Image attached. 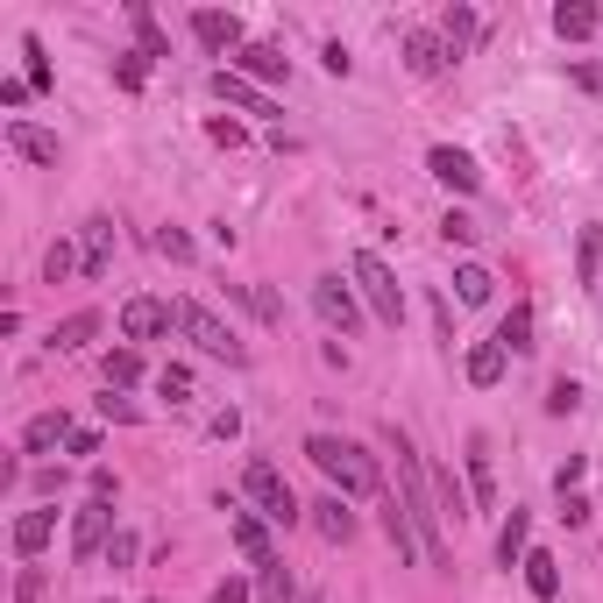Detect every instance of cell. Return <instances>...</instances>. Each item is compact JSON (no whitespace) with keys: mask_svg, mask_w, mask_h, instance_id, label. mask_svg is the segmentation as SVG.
Returning <instances> with one entry per match:
<instances>
[{"mask_svg":"<svg viewBox=\"0 0 603 603\" xmlns=\"http://www.w3.org/2000/svg\"><path fill=\"white\" fill-rule=\"evenodd\" d=\"M71 412H36L29 426H22V455H50V447H71Z\"/></svg>","mask_w":603,"mask_h":603,"instance_id":"13","label":"cell"},{"mask_svg":"<svg viewBox=\"0 0 603 603\" xmlns=\"http://www.w3.org/2000/svg\"><path fill=\"white\" fill-rule=\"evenodd\" d=\"M469 497L497 504V462H490V440L483 433H469Z\"/></svg>","mask_w":603,"mask_h":603,"instance_id":"17","label":"cell"},{"mask_svg":"<svg viewBox=\"0 0 603 603\" xmlns=\"http://www.w3.org/2000/svg\"><path fill=\"white\" fill-rule=\"evenodd\" d=\"M220 511H228V525H235V547H242V561H249V568H270V561H277V547H270V525H263L256 511H235L228 497H220Z\"/></svg>","mask_w":603,"mask_h":603,"instance_id":"10","label":"cell"},{"mask_svg":"<svg viewBox=\"0 0 603 603\" xmlns=\"http://www.w3.org/2000/svg\"><path fill=\"white\" fill-rule=\"evenodd\" d=\"M518 568H525V589H533L540 603H554V596H561V561H554L547 547H533V554H525Z\"/></svg>","mask_w":603,"mask_h":603,"instance_id":"21","label":"cell"},{"mask_svg":"<svg viewBox=\"0 0 603 603\" xmlns=\"http://www.w3.org/2000/svg\"><path fill=\"white\" fill-rule=\"evenodd\" d=\"M213 100H220V107H242V114H270V100L242 79V71H228V64L213 71Z\"/></svg>","mask_w":603,"mask_h":603,"instance_id":"15","label":"cell"},{"mask_svg":"<svg viewBox=\"0 0 603 603\" xmlns=\"http://www.w3.org/2000/svg\"><path fill=\"white\" fill-rule=\"evenodd\" d=\"M107 540H114V504H107V497H86L79 518H71V561L107 554Z\"/></svg>","mask_w":603,"mask_h":603,"instance_id":"7","label":"cell"},{"mask_svg":"<svg viewBox=\"0 0 603 603\" xmlns=\"http://www.w3.org/2000/svg\"><path fill=\"white\" fill-rule=\"evenodd\" d=\"M320 64H327V71H334V79H348V71H355V57H348V50H341V43H327V50H320Z\"/></svg>","mask_w":603,"mask_h":603,"instance_id":"46","label":"cell"},{"mask_svg":"<svg viewBox=\"0 0 603 603\" xmlns=\"http://www.w3.org/2000/svg\"><path fill=\"white\" fill-rule=\"evenodd\" d=\"M306 462H313L341 497H376V490H384V469H376L355 440H341V433H313V440H306Z\"/></svg>","mask_w":603,"mask_h":603,"instance_id":"2","label":"cell"},{"mask_svg":"<svg viewBox=\"0 0 603 603\" xmlns=\"http://www.w3.org/2000/svg\"><path fill=\"white\" fill-rule=\"evenodd\" d=\"M575 405H582V384H575V376H561V384L547 391V412H554V419H568Z\"/></svg>","mask_w":603,"mask_h":603,"instance_id":"38","label":"cell"},{"mask_svg":"<svg viewBox=\"0 0 603 603\" xmlns=\"http://www.w3.org/2000/svg\"><path fill=\"white\" fill-rule=\"evenodd\" d=\"M29 100V79H0V107H22Z\"/></svg>","mask_w":603,"mask_h":603,"instance_id":"48","label":"cell"},{"mask_svg":"<svg viewBox=\"0 0 603 603\" xmlns=\"http://www.w3.org/2000/svg\"><path fill=\"white\" fill-rule=\"evenodd\" d=\"M596 29H603V15L589 8V0H561V8H554V36L561 43H589Z\"/></svg>","mask_w":603,"mask_h":603,"instance_id":"16","label":"cell"},{"mask_svg":"<svg viewBox=\"0 0 603 603\" xmlns=\"http://www.w3.org/2000/svg\"><path fill=\"white\" fill-rule=\"evenodd\" d=\"M50 533H57V511H22V518H15V554L36 561V554L50 547Z\"/></svg>","mask_w":603,"mask_h":603,"instance_id":"19","label":"cell"},{"mask_svg":"<svg viewBox=\"0 0 603 603\" xmlns=\"http://www.w3.org/2000/svg\"><path fill=\"white\" fill-rule=\"evenodd\" d=\"M71 270H86V256H71V242H50V256H43V277H50V284H64Z\"/></svg>","mask_w":603,"mask_h":603,"instance_id":"35","label":"cell"},{"mask_svg":"<svg viewBox=\"0 0 603 603\" xmlns=\"http://www.w3.org/2000/svg\"><path fill=\"white\" fill-rule=\"evenodd\" d=\"M93 334H100V313H71V320L50 327V348H57V355H79Z\"/></svg>","mask_w":603,"mask_h":603,"instance_id":"25","label":"cell"},{"mask_svg":"<svg viewBox=\"0 0 603 603\" xmlns=\"http://www.w3.org/2000/svg\"><path fill=\"white\" fill-rule=\"evenodd\" d=\"M157 256H171V263H192V235H185V228H157Z\"/></svg>","mask_w":603,"mask_h":603,"instance_id":"39","label":"cell"},{"mask_svg":"<svg viewBox=\"0 0 603 603\" xmlns=\"http://www.w3.org/2000/svg\"><path fill=\"white\" fill-rule=\"evenodd\" d=\"M575 483H582V455H568V462H561V469H554V490H561V497H568V490H575Z\"/></svg>","mask_w":603,"mask_h":603,"instance_id":"47","label":"cell"},{"mask_svg":"<svg viewBox=\"0 0 603 603\" xmlns=\"http://www.w3.org/2000/svg\"><path fill=\"white\" fill-rule=\"evenodd\" d=\"M306 603H320V596H306Z\"/></svg>","mask_w":603,"mask_h":603,"instance_id":"53","label":"cell"},{"mask_svg":"<svg viewBox=\"0 0 603 603\" xmlns=\"http://www.w3.org/2000/svg\"><path fill=\"white\" fill-rule=\"evenodd\" d=\"M135 554H142V540H135V533H114V540H107V568H114V575H121V568H135Z\"/></svg>","mask_w":603,"mask_h":603,"instance_id":"40","label":"cell"},{"mask_svg":"<svg viewBox=\"0 0 603 603\" xmlns=\"http://www.w3.org/2000/svg\"><path fill=\"white\" fill-rule=\"evenodd\" d=\"M313 313H320V320H327V327L348 341V334L362 327V298H355V284H341V277L327 270V277L313 284Z\"/></svg>","mask_w":603,"mask_h":603,"instance_id":"6","label":"cell"},{"mask_svg":"<svg viewBox=\"0 0 603 603\" xmlns=\"http://www.w3.org/2000/svg\"><path fill=\"white\" fill-rule=\"evenodd\" d=\"M405 57H412V71H419V79H433V71H447V64H455V50H447L440 36H426V29H412V36H405Z\"/></svg>","mask_w":603,"mask_h":603,"instance_id":"22","label":"cell"},{"mask_svg":"<svg viewBox=\"0 0 603 603\" xmlns=\"http://www.w3.org/2000/svg\"><path fill=\"white\" fill-rule=\"evenodd\" d=\"M22 57H29V93H50V64H43V43L22 36Z\"/></svg>","mask_w":603,"mask_h":603,"instance_id":"37","label":"cell"},{"mask_svg":"<svg viewBox=\"0 0 603 603\" xmlns=\"http://www.w3.org/2000/svg\"><path fill=\"white\" fill-rule=\"evenodd\" d=\"M206 603H249V582H242V575H228V582H220Z\"/></svg>","mask_w":603,"mask_h":603,"instance_id":"45","label":"cell"},{"mask_svg":"<svg viewBox=\"0 0 603 603\" xmlns=\"http://www.w3.org/2000/svg\"><path fill=\"white\" fill-rule=\"evenodd\" d=\"M100 376H107V391H128L135 376H142V355H135V348H107V362H100Z\"/></svg>","mask_w":603,"mask_h":603,"instance_id":"31","label":"cell"},{"mask_svg":"<svg viewBox=\"0 0 603 603\" xmlns=\"http://www.w3.org/2000/svg\"><path fill=\"white\" fill-rule=\"evenodd\" d=\"M249 306H256V320H263V327H284V298H277L270 284H249Z\"/></svg>","mask_w":603,"mask_h":603,"instance_id":"36","label":"cell"},{"mask_svg":"<svg viewBox=\"0 0 603 603\" xmlns=\"http://www.w3.org/2000/svg\"><path fill=\"white\" fill-rule=\"evenodd\" d=\"M157 334H178L171 306H164V298H128V306H121V341L135 348V341H157Z\"/></svg>","mask_w":603,"mask_h":603,"instance_id":"9","label":"cell"},{"mask_svg":"<svg viewBox=\"0 0 603 603\" xmlns=\"http://www.w3.org/2000/svg\"><path fill=\"white\" fill-rule=\"evenodd\" d=\"M384 447L398 455V504H405L412 533H419V554H426L433 568H447V518H440V497H433V469L419 462V447H412L398 426H384Z\"/></svg>","mask_w":603,"mask_h":603,"instance_id":"1","label":"cell"},{"mask_svg":"<svg viewBox=\"0 0 603 603\" xmlns=\"http://www.w3.org/2000/svg\"><path fill=\"white\" fill-rule=\"evenodd\" d=\"M157 391H164L171 405H185V398H192V369H185V362H164V369H157Z\"/></svg>","mask_w":603,"mask_h":603,"instance_id":"34","label":"cell"},{"mask_svg":"<svg viewBox=\"0 0 603 603\" xmlns=\"http://www.w3.org/2000/svg\"><path fill=\"white\" fill-rule=\"evenodd\" d=\"M171 320H178V334L199 348V355H213V362H228V369H242L249 362V348L228 334V320H213L206 306H192V298H171Z\"/></svg>","mask_w":603,"mask_h":603,"instance_id":"3","label":"cell"},{"mask_svg":"<svg viewBox=\"0 0 603 603\" xmlns=\"http://www.w3.org/2000/svg\"><path fill=\"white\" fill-rule=\"evenodd\" d=\"M504 369H511V355H504L497 341H476V348H469V384H476V391L504 384Z\"/></svg>","mask_w":603,"mask_h":603,"instance_id":"23","label":"cell"},{"mask_svg":"<svg viewBox=\"0 0 603 603\" xmlns=\"http://www.w3.org/2000/svg\"><path fill=\"white\" fill-rule=\"evenodd\" d=\"M469 36H476V15H469V8H447V15H440V43L455 50V57H462V43H469Z\"/></svg>","mask_w":603,"mask_h":603,"instance_id":"33","label":"cell"},{"mask_svg":"<svg viewBox=\"0 0 603 603\" xmlns=\"http://www.w3.org/2000/svg\"><path fill=\"white\" fill-rule=\"evenodd\" d=\"M8 149H15L22 164H57V135L36 128V121H8Z\"/></svg>","mask_w":603,"mask_h":603,"instance_id":"14","label":"cell"},{"mask_svg":"<svg viewBox=\"0 0 603 603\" xmlns=\"http://www.w3.org/2000/svg\"><path fill=\"white\" fill-rule=\"evenodd\" d=\"M107 256H114V220L93 213L86 220V277H107Z\"/></svg>","mask_w":603,"mask_h":603,"instance_id":"26","label":"cell"},{"mask_svg":"<svg viewBox=\"0 0 603 603\" xmlns=\"http://www.w3.org/2000/svg\"><path fill=\"white\" fill-rule=\"evenodd\" d=\"M256 603H306V596H298L284 561H270V568H256Z\"/></svg>","mask_w":603,"mask_h":603,"instance_id":"27","label":"cell"},{"mask_svg":"<svg viewBox=\"0 0 603 603\" xmlns=\"http://www.w3.org/2000/svg\"><path fill=\"white\" fill-rule=\"evenodd\" d=\"M313 525H320L327 547H348V540H355V511H348L341 497H320V504H313Z\"/></svg>","mask_w":603,"mask_h":603,"instance_id":"20","label":"cell"},{"mask_svg":"<svg viewBox=\"0 0 603 603\" xmlns=\"http://www.w3.org/2000/svg\"><path fill=\"white\" fill-rule=\"evenodd\" d=\"M86 483H93V497H107V504H114V490H121V483H114V469H93Z\"/></svg>","mask_w":603,"mask_h":603,"instance_id":"52","label":"cell"},{"mask_svg":"<svg viewBox=\"0 0 603 603\" xmlns=\"http://www.w3.org/2000/svg\"><path fill=\"white\" fill-rule=\"evenodd\" d=\"M596 270H603V228L589 220L582 242H575V284H596Z\"/></svg>","mask_w":603,"mask_h":603,"instance_id":"30","label":"cell"},{"mask_svg":"<svg viewBox=\"0 0 603 603\" xmlns=\"http://www.w3.org/2000/svg\"><path fill=\"white\" fill-rule=\"evenodd\" d=\"M206 135H213V142H220V149H235V142H242V121H213V128H206Z\"/></svg>","mask_w":603,"mask_h":603,"instance_id":"49","label":"cell"},{"mask_svg":"<svg viewBox=\"0 0 603 603\" xmlns=\"http://www.w3.org/2000/svg\"><path fill=\"white\" fill-rule=\"evenodd\" d=\"M114 79H121V93H142V79H149V57L135 50V57H121L114 64Z\"/></svg>","mask_w":603,"mask_h":603,"instance_id":"41","label":"cell"},{"mask_svg":"<svg viewBox=\"0 0 603 603\" xmlns=\"http://www.w3.org/2000/svg\"><path fill=\"white\" fill-rule=\"evenodd\" d=\"M348 277H355V291H362V306L384 320V327H398L405 320V291H398V277H391V263L376 256V249H362L355 263H348Z\"/></svg>","mask_w":603,"mask_h":603,"instance_id":"4","label":"cell"},{"mask_svg":"<svg viewBox=\"0 0 603 603\" xmlns=\"http://www.w3.org/2000/svg\"><path fill=\"white\" fill-rule=\"evenodd\" d=\"M433 497H440V518H447V525H462V518H469V497H462L455 469H433Z\"/></svg>","mask_w":603,"mask_h":603,"instance_id":"29","label":"cell"},{"mask_svg":"<svg viewBox=\"0 0 603 603\" xmlns=\"http://www.w3.org/2000/svg\"><path fill=\"white\" fill-rule=\"evenodd\" d=\"M192 36H199V50H213V57H235L249 36H242V15H220V8H199L192 15Z\"/></svg>","mask_w":603,"mask_h":603,"instance_id":"11","label":"cell"},{"mask_svg":"<svg viewBox=\"0 0 603 603\" xmlns=\"http://www.w3.org/2000/svg\"><path fill=\"white\" fill-rule=\"evenodd\" d=\"M100 412H107V419H121V426H128V419H135V405H128V398H114V391H107V398H100Z\"/></svg>","mask_w":603,"mask_h":603,"instance_id":"51","label":"cell"},{"mask_svg":"<svg viewBox=\"0 0 603 603\" xmlns=\"http://www.w3.org/2000/svg\"><path fill=\"white\" fill-rule=\"evenodd\" d=\"M242 497H249L256 518H270V525H298V518H306V511H298V497H291V483H284V469L263 462V455L242 469Z\"/></svg>","mask_w":603,"mask_h":603,"instance_id":"5","label":"cell"},{"mask_svg":"<svg viewBox=\"0 0 603 603\" xmlns=\"http://www.w3.org/2000/svg\"><path fill=\"white\" fill-rule=\"evenodd\" d=\"M426 171H433V178H440L447 192H462V199H469V192L483 185L476 157H469V149H455V142H433V149H426Z\"/></svg>","mask_w":603,"mask_h":603,"instance_id":"8","label":"cell"},{"mask_svg":"<svg viewBox=\"0 0 603 603\" xmlns=\"http://www.w3.org/2000/svg\"><path fill=\"white\" fill-rule=\"evenodd\" d=\"M589 518H596V504H589L582 490H568V497H561V525H589Z\"/></svg>","mask_w":603,"mask_h":603,"instance_id":"43","label":"cell"},{"mask_svg":"<svg viewBox=\"0 0 603 603\" xmlns=\"http://www.w3.org/2000/svg\"><path fill=\"white\" fill-rule=\"evenodd\" d=\"M36 596H43V568H22L15 575V603H36Z\"/></svg>","mask_w":603,"mask_h":603,"instance_id":"44","label":"cell"},{"mask_svg":"<svg viewBox=\"0 0 603 603\" xmlns=\"http://www.w3.org/2000/svg\"><path fill=\"white\" fill-rule=\"evenodd\" d=\"M242 433V412H213V440H235Z\"/></svg>","mask_w":603,"mask_h":603,"instance_id":"50","label":"cell"},{"mask_svg":"<svg viewBox=\"0 0 603 603\" xmlns=\"http://www.w3.org/2000/svg\"><path fill=\"white\" fill-rule=\"evenodd\" d=\"M440 235H447V242H455V249H469V242H476L483 228H476V220H469V213H447V220H440Z\"/></svg>","mask_w":603,"mask_h":603,"instance_id":"42","label":"cell"},{"mask_svg":"<svg viewBox=\"0 0 603 603\" xmlns=\"http://www.w3.org/2000/svg\"><path fill=\"white\" fill-rule=\"evenodd\" d=\"M228 71H242V79H263V86H277V79H291V64H284V50H277V43H242Z\"/></svg>","mask_w":603,"mask_h":603,"instance_id":"12","label":"cell"},{"mask_svg":"<svg viewBox=\"0 0 603 603\" xmlns=\"http://www.w3.org/2000/svg\"><path fill=\"white\" fill-rule=\"evenodd\" d=\"M497 348H504V355H525V348H533V306H525V298L497 320Z\"/></svg>","mask_w":603,"mask_h":603,"instance_id":"24","label":"cell"},{"mask_svg":"<svg viewBox=\"0 0 603 603\" xmlns=\"http://www.w3.org/2000/svg\"><path fill=\"white\" fill-rule=\"evenodd\" d=\"M128 22H135V36H142V57H171V43H164V29H157V15H149V0H128Z\"/></svg>","mask_w":603,"mask_h":603,"instance_id":"28","label":"cell"},{"mask_svg":"<svg viewBox=\"0 0 603 603\" xmlns=\"http://www.w3.org/2000/svg\"><path fill=\"white\" fill-rule=\"evenodd\" d=\"M525 540H533V511H518V504H511V518H504V533H497V568H518L525 554H533V547H525Z\"/></svg>","mask_w":603,"mask_h":603,"instance_id":"18","label":"cell"},{"mask_svg":"<svg viewBox=\"0 0 603 603\" xmlns=\"http://www.w3.org/2000/svg\"><path fill=\"white\" fill-rule=\"evenodd\" d=\"M490 284H497V277H490L483 263H462V270H455V291H462V306H483V298H490Z\"/></svg>","mask_w":603,"mask_h":603,"instance_id":"32","label":"cell"}]
</instances>
